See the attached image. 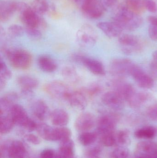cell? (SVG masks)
Listing matches in <instances>:
<instances>
[{
  "label": "cell",
  "mask_w": 157,
  "mask_h": 158,
  "mask_svg": "<svg viewBox=\"0 0 157 158\" xmlns=\"http://www.w3.org/2000/svg\"><path fill=\"white\" fill-rule=\"evenodd\" d=\"M143 0H125L126 6L132 11L139 14L143 10Z\"/></svg>",
  "instance_id": "obj_38"
},
{
  "label": "cell",
  "mask_w": 157,
  "mask_h": 158,
  "mask_svg": "<svg viewBox=\"0 0 157 158\" xmlns=\"http://www.w3.org/2000/svg\"><path fill=\"white\" fill-rule=\"evenodd\" d=\"M135 65L130 59L116 58L111 63L110 70L113 76L119 78H122L128 75H131L132 69Z\"/></svg>",
  "instance_id": "obj_9"
},
{
  "label": "cell",
  "mask_w": 157,
  "mask_h": 158,
  "mask_svg": "<svg viewBox=\"0 0 157 158\" xmlns=\"http://www.w3.org/2000/svg\"><path fill=\"white\" fill-rule=\"evenodd\" d=\"M120 116L115 113H108L101 116L97 121L98 133L104 134L114 132Z\"/></svg>",
  "instance_id": "obj_10"
},
{
  "label": "cell",
  "mask_w": 157,
  "mask_h": 158,
  "mask_svg": "<svg viewBox=\"0 0 157 158\" xmlns=\"http://www.w3.org/2000/svg\"><path fill=\"white\" fill-rule=\"evenodd\" d=\"M36 130L39 135L47 141H53V128L45 123L37 124Z\"/></svg>",
  "instance_id": "obj_35"
},
{
  "label": "cell",
  "mask_w": 157,
  "mask_h": 158,
  "mask_svg": "<svg viewBox=\"0 0 157 158\" xmlns=\"http://www.w3.org/2000/svg\"><path fill=\"white\" fill-rule=\"evenodd\" d=\"M144 8L152 13L157 11V5L154 0H143Z\"/></svg>",
  "instance_id": "obj_43"
},
{
  "label": "cell",
  "mask_w": 157,
  "mask_h": 158,
  "mask_svg": "<svg viewBox=\"0 0 157 158\" xmlns=\"http://www.w3.org/2000/svg\"><path fill=\"white\" fill-rule=\"evenodd\" d=\"M153 60H152V67L157 70V51H155L153 54Z\"/></svg>",
  "instance_id": "obj_50"
},
{
  "label": "cell",
  "mask_w": 157,
  "mask_h": 158,
  "mask_svg": "<svg viewBox=\"0 0 157 158\" xmlns=\"http://www.w3.org/2000/svg\"><path fill=\"white\" fill-rule=\"evenodd\" d=\"M74 3H75L80 9L86 4L88 3L91 0H73Z\"/></svg>",
  "instance_id": "obj_49"
},
{
  "label": "cell",
  "mask_w": 157,
  "mask_h": 158,
  "mask_svg": "<svg viewBox=\"0 0 157 158\" xmlns=\"http://www.w3.org/2000/svg\"><path fill=\"white\" fill-rule=\"evenodd\" d=\"M25 31V28L17 24L11 25L7 29V33L8 35L13 38L22 36Z\"/></svg>",
  "instance_id": "obj_39"
},
{
  "label": "cell",
  "mask_w": 157,
  "mask_h": 158,
  "mask_svg": "<svg viewBox=\"0 0 157 158\" xmlns=\"http://www.w3.org/2000/svg\"><path fill=\"white\" fill-rule=\"evenodd\" d=\"M18 11V2L1 1L0 2V20L8 21Z\"/></svg>",
  "instance_id": "obj_19"
},
{
  "label": "cell",
  "mask_w": 157,
  "mask_h": 158,
  "mask_svg": "<svg viewBox=\"0 0 157 158\" xmlns=\"http://www.w3.org/2000/svg\"><path fill=\"white\" fill-rule=\"evenodd\" d=\"M88 98L97 95L102 91V87L98 84H92L87 87L82 89Z\"/></svg>",
  "instance_id": "obj_37"
},
{
  "label": "cell",
  "mask_w": 157,
  "mask_h": 158,
  "mask_svg": "<svg viewBox=\"0 0 157 158\" xmlns=\"http://www.w3.org/2000/svg\"><path fill=\"white\" fill-rule=\"evenodd\" d=\"M157 154V143L151 141H143L137 144L135 149V156H142L152 158Z\"/></svg>",
  "instance_id": "obj_17"
},
{
  "label": "cell",
  "mask_w": 157,
  "mask_h": 158,
  "mask_svg": "<svg viewBox=\"0 0 157 158\" xmlns=\"http://www.w3.org/2000/svg\"><path fill=\"white\" fill-rule=\"evenodd\" d=\"M156 129L154 126H147L137 130L135 132V135L140 139H151L155 136Z\"/></svg>",
  "instance_id": "obj_33"
},
{
  "label": "cell",
  "mask_w": 157,
  "mask_h": 158,
  "mask_svg": "<svg viewBox=\"0 0 157 158\" xmlns=\"http://www.w3.org/2000/svg\"><path fill=\"white\" fill-rule=\"evenodd\" d=\"M50 118L53 125L59 127H64L68 124L69 115L64 110L56 109L51 112Z\"/></svg>",
  "instance_id": "obj_24"
},
{
  "label": "cell",
  "mask_w": 157,
  "mask_h": 158,
  "mask_svg": "<svg viewBox=\"0 0 157 158\" xmlns=\"http://www.w3.org/2000/svg\"><path fill=\"white\" fill-rule=\"evenodd\" d=\"M61 75L65 81L72 84L77 83L80 79L76 69L72 66L64 67L62 69Z\"/></svg>",
  "instance_id": "obj_29"
},
{
  "label": "cell",
  "mask_w": 157,
  "mask_h": 158,
  "mask_svg": "<svg viewBox=\"0 0 157 158\" xmlns=\"http://www.w3.org/2000/svg\"><path fill=\"white\" fill-rule=\"evenodd\" d=\"M17 83L21 90L33 91L38 86L39 82L36 78L30 76H22L17 78Z\"/></svg>",
  "instance_id": "obj_26"
},
{
  "label": "cell",
  "mask_w": 157,
  "mask_h": 158,
  "mask_svg": "<svg viewBox=\"0 0 157 158\" xmlns=\"http://www.w3.org/2000/svg\"><path fill=\"white\" fill-rule=\"evenodd\" d=\"M148 33L151 40L157 41V26L150 25L148 29Z\"/></svg>",
  "instance_id": "obj_46"
},
{
  "label": "cell",
  "mask_w": 157,
  "mask_h": 158,
  "mask_svg": "<svg viewBox=\"0 0 157 158\" xmlns=\"http://www.w3.org/2000/svg\"><path fill=\"white\" fill-rule=\"evenodd\" d=\"M30 6L37 14L41 16L55 10L54 4L49 0H33Z\"/></svg>",
  "instance_id": "obj_23"
},
{
  "label": "cell",
  "mask_w": 157,
  "mask_h": 158,
  "mask_svg": "<svg viewBox=\"0 0 157 158\" xmlns=\"http://www.w3.org/2000/svg\"><path fill=\"white\" fill-rule=\"evenodd\" d=\"M72 132L68 128L64 127H59L53 128V141H64L70 139Z\"/></svg>",
  "instance_id": "obj_32"
},
{
  "label": "cell",
  "mask_w": 157,
  "mask_h": 158,
  "mask_svg": "<svg viewBox=\"0 0 157 158\" xmlns=\"http://www.w3.org/2000/svg\"><path fill=\"white\" fill-rule=\"evenodd\" d=\"M134 158H151L147 157L142 156H135V157Z\"/></svg>",
  "instance_id": "obj_52"
},
{
  "label": "cell",
  "mask_w": 157,
  "mask_h": 158,
  "mask_svg": "<svg viewBox=\"0 0 157 158\" xmlns=\"http://www.w3.org/2000/svg\"><path fill=\"white\" fill-rule=\"evenodd\" d=\"M101 6L105 11L110 10L116 7L118 0H99Z\"/></svg>",
  "instance_id": "obj_44"
},
{
  "label": "cell",
  "mask_w": 157,
  "mask_h": 158,
  "mask_svg": "<svg viewBox=\"0 0 157 158\" xmlns=\"http://www.w3.org/2000/svg\"><path fill=\"white\" fill-rule=\"evenodd\" d=\"M138 86L145 89H150L155 85L154 80L138 66L135 65L131 75Z\"/></svg>",
  "instance_id": "obj_11"
},
{
  "label": "cell",
  "mask_w": 157,
  "mask_h": 158,
  "mask_svg": "<svg viewBox=\"0 0 157 158\" xmlns=\"http://www.w3.org/2000/svg\"><path fill=\"white\" fill-rule=\"evenodd\" d=\"M81 10L84 16L90 19H98L103 15L105 12L99 0H91Z\"/></svg>",
  "instance_id": "obj_14"
},
{
  "label": "cell",
  "mask_w": 157,
  "mask_h": 158,
  "mask_svg": "<svg viewBox=\"0 0 157 158\" xmlns=\"http://www.w3.org/2000/svg\"><path fill=\"white\" fill-rule=\"evenodd\" d=\"M101 100L105 106L116 110L123 109L125 102L120 95L113 90L105 93L101 97Z\"/></svg>",
  "instance_id": "obj_13"
},
{
  "label": "cell",
  "mask_w": 157,
  "mask_h": 158,
  "mask_svg": "<svg viewBox=\"0 0 157 158\" xmlns=\"http://www.w3.org/2000/svg\"><path fill=\"white\" fill-rule=\"evenodd\" d=\"M72 57L74 61L82 64L94 75L103 76L106 74V70L103 64L97 59L80 54H75Z\"/></svg>",
  "instance_id": "obj_7"
},
{
  "label": "cell",
  "mask_w": 157,
  "mask_h": 158,
  "mask_svg": "<svg viewBox=\"0 0 157 158\" xmlns=\"http://www.w3.org/2000/svg\"><path fill=\"white\" fill-rule=\"evenodd\" d=\"M12 73L4 61L0 59V89L3 90L6 86V82L12 78Z\"/></svg>",
  "instance_id": "obj_30"
},
{
  "label": "cell",
  "mask_w": 157,
  "mask_h": 158,
  "mask_svg": "<svg viewBox=\"0 0 157 158\" xmlns=\"http://www.w3.org/2000/svg\"><path fill=\"white\" fill-rule=\"evenodd\" d=\"M147 21L150 23V25L157 26V16L153 15L149 16L147 17Z\"/></svg>",
  "instance_id": "obj_51"
},
{
  "label": "cell",
  "mask_w": 157,
  "mask_h": 158,
  "mask_svg": "<svg viewBox=\"0 0 157 158\" xmlns=\"http://www.w3.org/2000/svg\"><path fill=\"white\" fill-rule=\"evenodd\" d=\"M25 138L28 142L31 143L32 144H39L41 143L40 139H39V138L35 135L32 134L26 135H25Z\"/></svg>",
  "instance_id": "obj_47"
},
{
  "label": "cell",
  "mask_w": 157,
  "mask_h": 158,
  "mask_svg": "<svg viewBox=\"0 0 157 158\" xmlns=\"http://www.w3.org/2000/svg\"><path fill=\"white\" fill-rule=\"evenodd\" d=\"M40 157L41 158H55V155L53 150L45 149L41 152Z\"/></svg>",
  "instance_id": "obj_48"
},
{
  "label": "cell",
  "mask_w": 157,
  "mask_h": 158,
  "mask_svg": "<svg viewBox=\"0 0 157 158\" xmlns=\"http://www.w3.org/2000/svg\"><path fill=\"white\" fill-rule=\"evenodd\" d=\"M129 150L125 147L120 146L113 150L111 154V158H128Z\"/></svg>",
  "instance_id": "obj_41"
},
{
  "label": "cell",
  "mask_w": 157,
  "mask_h": 158,
  "mask_svg": "<svg viewBox=\"0 0 157 158\" xmlns=\"http://www.w3.org/2000/svg\"><path fill=\"white\" fill-rule=\"evenodd\" d=\"M5 52L10 64L14 68L26 70L30 68L32 57L28 51L21 49H6Z\"/></svg>",
  "instance_id": "obj_3"
},
{
  "label": "cell",
  "mask_w": 157,
  "mask_h": 158,
  "mask_svg": "<svg viewBox=\"0 0 157 158\" xmlns=\"http://www.w3.org/2000/svg\"><path fill=\"white\" fill-rule=\"evenodd\" d=\"M147 114L152 120L157 121V105L149 106L147 110Z\"/></svg>",
  "instance_id": "obj_45"
},
{
  "label": "cell",
  "mask_w": 157,
  "mask_h": 158,
  "mask_svg": "<svg viewBox=\"0 0 157 158\" xmlns=\"http://www.w3.org/2000/svg\"><path fill=\"white\" fill-rule=\"evenodd\" d=\"M25 32L29 37L34 40H38L42 37L41 31L35 28L25 27Z\"/></svg>",
  "instance_id": "obj_42"
},
{
  "label": "cell",
  "mask_w": 157,
  "mask_h": 158,
  "mask_svg": "<svg viewBox=\"0 0 157 158\" xmlns=\"http://www.w3.org/2000/svg\"><path fill=\"white\" fill-rule=\"evenodd\" d=\"M119 42L123 52L128 55L140 52L143 47L141 39L131 34H121L119 37Z\"/></svg>",
  "instance_id": "obj_5"
},
{
  "label": "cell",
  "mask_w": 157,
  "mask_h": 158,
  "mask_svg": "<svg viewBox=\"0 0 157 158\" xmlns=\"http://www.w3.org/2000/svg\"><path fill=\"white\" fill-rule=\"evenodd\" d=\"M18 95L15 92L6 94L0 99V116L9 113L12 107L16 104Z\"/></svg>",
  "instance_id": "obj_20"
},
{
  "label": "cell",
  "mask_w": 157,
  "mask_h": 158,
  "mask_svg": "<svg viewBox=\"0 0 157 158\" xmlns=\"http://www.w3.org/2000/svg\"><path fill=\"white\" fill-rule=\"evenodd\" d=\"M8 153L10 158H25L26 149L21 142L15 141L9 146Z\"/></svg>",
  "instance_id": "obj_28"
},
{
  "label": "cell",
  "mask_w": 157,
  "mask_h": 158,
  "mask_svg": "<svg viewBox=\"0 0 157 158\" xmlns=\"http://www.w3.org/2000/svg\"><path fill=\"white\" fill-rule=\"evenodd\" d=\"M37 64L40 69L46 73H53L56 71L58 68L56 61L47 55L40 56L37 59Z\"/></svg>",
  "instance_id": "obj_25"
},
{
  "label": "cell",
  "mask_w": 157,
  "mask_h": 158,
  "mask_svg": "<svg viewBox=\"0 0 157 158\" xmlns=\"http://www.w3.org/2000/svg\"><path fill=\"white\" fill-rule=\"evenodd\" d=\"M97 27L110 38L119 37L123 31L121 27L114 21L99 22L97 24Z\"/></svg>",
  "instance_id": "obj_18"
},
{
  "label": "cell",
  "mask_w": 157,
  "mask_h": 158,
  "mask_svg": "<svg viewBox=\"0 0 157 158\" xmlns=\"http://www.w3.org/2000/svg\"><path fill=\"white\" fill-rule=\"evenodd\" d=\"M74 143L70 139L61 142V146L55 158H73Z\"/></svg>",
  "instance_id": "obj_27"
},
{
  "label": "cell",
  "mask_w": 157,
  "mask_h": 158,
  "mask_svg": "<svg viewBox=\"0 0 157 158\" xmlns=\"http://www.w3.org/2000/svg\"><path fill=\"white\" fill-rule=\"evenodd\" d=\"M43 90L53 98L65 100L71 91L66 84L60 81H52L48 83L43 86Z\"/></svg>",
  "instance_id": "obj_8"
},
{
  "label": "cell",
  "mask_w": 157,
  "mask_h": 158,
  "mask_svg": "<svg viewBox=\"0 0 157 158\" xmlns=\"http://www.w3.org/2000/svg\"><path fill=\"white\" fill-rule=\"evenodd\" d=\"M31 110L34 117L41 121H43L50 118L51 112L47 103L41 100H34L31 104Z\"/></svg>",
  "instance_id": "obj_16"
},
{
  "label": "cell",
  "mask_w": 157,
  "mask_h": 158,
  "mask_svg": "<svg viewBox=\"0 0 157 158\" xmlns=\"http://www.w3.org/2000/svg\"><path fill=\"white\" fill-rule=\"evenodd\" d=\"M114 133L115 131L101 135V142L104 146L110 147L116 144Z\"/></svg>",
  "instance_id": "obj_40"
},
{
  "label": "cell",
  "mask_w": 157,
  "mask_h": 158,
  "mask_svg": "<svg viewBox=\"0 0 157 158\" xmlns=\"http://www.w3.org/2000/svg\"><path fill=\"white\" fill-rule=\"evenodd\" d=\"M151 98L152 96L149 93L138 92L135 90L127 99L126 102L132 108L137 109L151 99Z\"/></svg>",
  "instance_id": "obj_22"
},
{
  "label": "cell",
  "mask_w": 157,
  "mask_h": 158,
  "mask_svg": "<svg viewBox=\"0 0 157 158\" xmlns=\"http://www.w3.org/2000/svg\"><path fill=\"white\" fill-rule=\"evenodd\" d=\"M98 40V34L95 29L89 25H84L80 27L76 33V40L82 47H92Z\"/></svg>",
  "instance_id": "obj_6"
},
{
  "label": "cell",
  "mask_w": 157,
  "mask_h": 158,
  "mask_svg": "<svg viewBox=\"0 0 157 158\" xmlns=\"http://www.w3.org/2000/svg\"><path fill=\"white\" fill-rule=\"evenodd\" d=\"M88 98L82 89L70 91L66 98V101L70 106L79 110H83L88 105Z\"/></svg>",
  "instance_id": "obj_12"
},
{
  "label": "cell",
  "mask_w": 157,
  "mask_h": 158,
  "mask_svg": "<svg viewBox=\"0 0 157 158\" xmlns=\"http://www.w3.org/2000/svg\"><path fill=\"white\" fill-rule=\"evenodd\" d=\"M25 27L35 28L44 30L47 28L46 21L42 16L37 14L31 6L23 2H18V11Z\"/></svg>",
  "instance_id": "obj_2"
},
{
  "label": "cell",
  "mask_w": 157,
  "mask_h": 158,
  "mask_svg": "<svg viewBox=\"0 0 157 158\" xmlns=\"http://www.w3.org/2000/svg\"><path fill=\"white\" fill-rule=\"evenodd\" d=\"M116 144L121 147H126L131 143L130 132L128 130H123L114 133Z\"/></svg>",
  "instance_id": "obj_34"
},
{
  "label": "cell",
  "mask_w": 157,
  "mask_h": 158,
  "mask_svg": "<svg viewBox=\"0 0 157 158\" xmlns=\"http://www.w3.org/2000/svg\"><path fill=\"white\" fill-rule=\"evenodd\" d=\"M112 20L118 24L123 30L134 31L143 25V20L139 14L135 13L126 5L117 6L114 11Z\"/></svg>",
  "instance_id": "obj_1"
},
{
  "label": "cell",
  "mask_w": 157,
  "mask_h": 158,
  "mask_svg": "<svg viewBox=\"0 0 157 158\" xmlns=\"http://www.w3.org/2000/svg\"><path fill=\"white\" fill-rule=\"evenodd\" d=\"M14 125V122L10 115L1 116L0 132L2 134H6L10 132Z\"/></svg>",
  "instance_id": "obj_31"
},
{
  "label": "cell",
  "mask_w": 157,
  "mask_h": 158,
  "mask_svg": "<svg viewBox=\"0 0 157 158\" xmlns=\"http://www.w3.org/2000/svg\"><path fill=\"white\" fill-rule=\"evenodd\" d=\"M97 137V133L84 132L79 136V142L82 145L87 146L95 143Z\"/></svg>",
  "instance_id": "obj_36"
},
{
  "label": "cell",
  "mask_w": 157,
  "mask_h": 158,
  "mask_svg": "<svg viewBox=\"0 0 157 158\" xmlns=\"http://www.w3.org/2000/svg\"><path fill=\"white\" fill-rule=\"evenodd\" d=\"M152 158H157V154H156L154 157Z\"/></svg>",
  "instance_id": "obj_53"
},
{
  "label": "cell",
  "mask_w": 157,
  "mask_h": 158,
  "mask_svg": "<svg viewBox=\"0 0 157 158\" xmlns=\"http://www.w3.org/2000/svg\"><path fill=\"white\" fill-rule=\"evenodd\" d=\"M113 91L120 95L125 102L135 92V90L129 83L122 80L113 81L112 83Z\"/></svg>",
  "instance_id": "obj_21"
},
{
  "label": "cell",
  "mask_w": 157,
  "mask_h": 158,
  "mask_svg": "<svg viewBox=\"0 0 157 158\" xmlns=\"http://www.w3.org/2000/svg\"><path fill=\"white\" fill-rule=\"evenodd\" d=\"M96 123L95 116L90 112H85L77 117L75 123V127L77 131L84 132L94 128Z\"/></svg>",
  "instance_id": "obj_15"
},
{
  "label": "cell",
  "mask_w": 157,
  "mask_h": 158,
  "mask_svg": "<svg viewBox=\"0 0 157 158\" xmlns=\"http://www.w3.org/2000/svg\"><path fill=\"white\" fill-rule=\"evenodd\" d=\"M15 124L24 128L28 131H32L37 129V124L29 117L26 110L18 104L14 105L9 112Z\"/></svg>",
  "instance_id": "obj_4"
}]
</instances>
